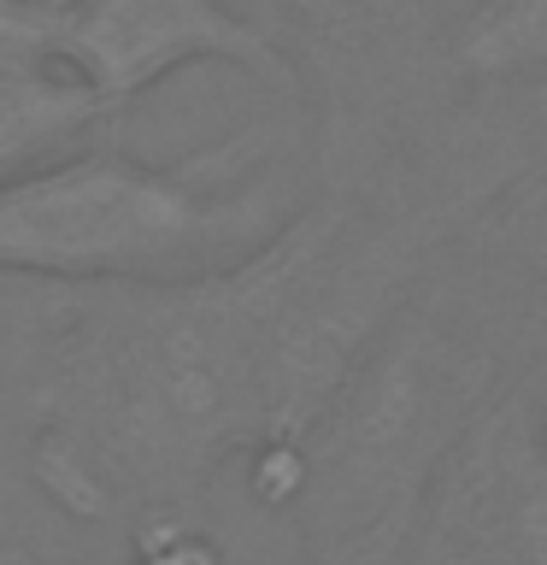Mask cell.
Listing matches in <instances>:
<instances>
[{
	"label": "cell",
	"instance_id": "52a82bcc",
	"mask_svg": "<svg viewBox=\"0 0 547 565\" xmlns=\"http://www.w3.org/2000/svg\"><path fill=\"white\" fill-rule=\"evenodd\" d=\"M106 118L60 47V0H0V177L77 148Z\"/></svg>",
	"mask_w": 547,
	"mask_h": 565
},
{
	"label": "cell",
	"instance_id": "8992f818",
	"mask_svg": "<svg viewBox=\"0 0 547 565\" xmlns=\"http://www.w3.org/2000/svg\"><path fill=\"white\" fill-rule=\"evenodd\" d=\"M60 47L112 118L189 65H229L294 95L277 30L229 0H60Z\"/></svg>",
	"mask_w": 547,
	"mask_h": 565
},
{
	"label": "cell",
	"instance_id": "7a4b0ae2",
	"mask_svg": "<svg viewBox=\"0 0 547 565\" xmlns=\"http://www.w3.org/2000/svg\"><path fill=\"white\" fill-rule=\"evenodd\" d=\"M536 300L459 242L423 271L289 466L300 554H406L436 466L518 377Z\"/></svg>",
	"mask_w": 547,
	"mask_h": 565
},
{
	"label": "cell",
	"instance_id": "277c9868",
	"mask_svg": "<svg viewBox=\"0 0 547 565\" xmlns=\"http://www.w3.org/2000/svg\"><path fill=\"white\" fill-rule=\"evenodd\" d=\"M476 0H277L312 113V183H347L459 100L453 42Z\"/></svg>",
	"mask_w": 547,
	"mask_h": 565
},
{
	"label": "cell",
	"instance_id": "9c48e42d",
	"mask_svg": "<svg viewBox=\"0 0 547 565\" xmlns=\"http://www.w3.org/2000/svg\"><path fill=\"white\" fill-rule=\"evenodd\" d=\"M453 71L459 83H547V0H476Z\"/></svg>",
	"mask_w": 547,
	"mask_h": 565
},
{
	"label": "cell",
	"instance_id": "ba28073f",
	"mask_svg": "<svg viewBox=\"0 0 547 565\" xmlns=\"http://www.w3.org/2000/svg\"><path fill=\"white\" fill-rule=\"evenodd\" d=\"M459 247H471L483 265L506 271L512 282L547 295V153L512 177L494 201L471 218V230L459 236Z\"/></svg>",
	"mask_w": 547,
	"mask_h": 565
},
{
	"label": "cell",
	"instance_id": "3957f363",
	"mask_svg": "<svg viewBox=\"0 0 547 565\" xmlns=\"http://www.w3.org/2000/svg\"><path fill=\"white\" fill-rule=\"evenodd\" d=\"M277 130H236L183 159L65 148L0 177V282H183L259 254L307 206Z\"/></svg>",
	"mask_w": 547,
	"mask_h": 565
},
{
	"label": "cell",
	"instance_id": "30bf717a",
	"mask_svg": "<svg viewBox=\"0 0 547 565\" xmlns=\"http://www.w3.org/2000/svg\"><path fill=\"white\" fill-rule=\"evenodd\" d=\"M124 565H224V554L206 530H194L183 519V512H159V519L136 524V547Z\"/></svg>",
	"mask_w": 547,
	"mask_h": 565
},
{
	"label": "cell",
	"instance_id": "8fae6325",
	"mask_svg": "<svg viewBox=\"0 0 547 565\" xmlns=\"http://www.w3.org/2000/svg\"><path fill=\"white\" fill-rule=\"evenodd\" d=\"M524 388H529V401H536V413L547 424V295L536 300V324H529V348H524Z\"/></svg>",
	"mask_w": 547,
	"mask_h": 565
},
{
	"label": "cell",
	"instance_id": "6da1fadb",
	"mask_svg": "<svg viewBox=\"0 0 547 565\" xmlns=\"http://www.w3.org/2000/svg\"><path fill=\"white\" fill-rule=\"evenodd\" d=\"M476 206L395 153L307 206L242 265L65 289L35 377V471L77 519L183 512L224 466L282 507L300 441Z\"/></svg>",
	"mask_w": 547,
	"mask_h": 565
},
{
	"label": "cell",
	"instance_id": "5b68a950",
	"mask_svg": "<svg viewBox=\"0 0 547 565\" xmlns=\"http://www.w3.org/2000/svg\"><path fill=\"white\" fill-rule=\"evenodd\" d=\"M400 565H547V424L524 377L436 466Z\"/></svg>",
	"mask_w": 547,
	"mask_h": 565
}]
</instances>
